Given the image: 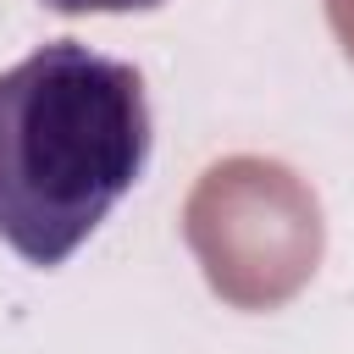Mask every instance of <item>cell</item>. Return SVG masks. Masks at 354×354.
Instances as JSON below:
<instances>
[{"label":"cell","mask_w":354,"mask_h":354,"mask_svg":"<svg viewBox=\"0 0 354 354\" xmlns=\"http://www.w3.org/2000/svg\"><path fill=\"white\" fill-rule=\"evenodd\" d=\"M149 160V100L127 61L44 44L0 72V243L61 266Z\"/></svg>","instance_id":"obj_1"},{"label":"cell","mask_w":354,"mask_h":354,"mask_svg":"<svg viewBox=\"0 0 354 354\" xmlns=\"http://www.w3.org/2000/svg\"><path fill=\"white\" fill-rule=\"evenodd\" d=\"M183 243L232 310H282L321 266L326 221L315 188L271 155H227L183 205Z\"/></svg>","instance_id":"obj_2"},{"label":"cell","mask_w":354,"mask_h":354,"mask_svg":"<svg viewBox=\"0 0 354 354\" xmlns=\"http://www.w3.org/2000/svg\"><path fill=\"white\" fill-rule=\"evenodd\" d=\"M61 17H122V11H155L160 0H44Z\"/></svg>","instance_id":"obj_3"},{"label":"cell","mask_w":354,"mask_h":354,"mask_svg":"<svg viewBox=\"0 0 354 354\" xmlns=\"http://www.w3.org/2000/svg\"><path fill=\"white\" fill-rule=\"evenodd\" d=\"M326 22H332V33H337L343 55L354 61V0H326Z\"/></svg>","instance_id":"obj_4"}]
</instances>
